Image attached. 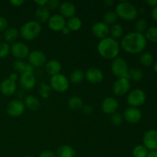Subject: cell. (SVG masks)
<instances>
[{
	"instance_id": "cell-47",
	"label": "cell",
	"mask_w": 157,
	"mask_h": 157,
	"mask_svg": "<svg viewBox=\"0 0 157 157\" xmlns=\"http://www.w3.org/2000/svg\"><path fill=\"white\" fill-rule=\"evenodd\" d=\"M48 0H37L35 1L34 2L36 5H38V7H41V6H46L48 4Z\"/></svg>"
},
{
	"instance_id": "cell-4",
	"label": "cell",
	"mask_w": 157,
	"mask_h": 157,
	"mask_svg": "<svg viewBox=\"0 0 157 157\" xmlns=\"http://www.w3.org/2000/svg\"><path fill=\"white\" fill-rule=\"evenodd\" d=\"M41 32V25L36 20H31L25 23L19 30V35L25 41L36 39Z\"/></svg>"
},
{
	"instance_id": "cell-48",
	"label": "cell",
	"mask_w": 157,
	"mask_h": 157,
	"mask_svg": "<svg viewBox=\"0 0 157 157\" xmlns=\"http://www.w3.org/2000/svg\"><path fill=\"white\" fill-rule=\"evenodd\" d=\"M145 3L147 5H148L149 6H151V7L154 8L157 6V0H147L145 2Z\"/></svg>"
},
{
	"instance_id": "cell-24",
	"label": "cell",
	"mask_w": 157,
	"mask_h": 157,
	"mask_svg": "<svg viewBox=\"0 0 157 157\" xmlns=\"http://www.w3.org/2000/svg\"><path fill=\"white\" fill-rule=\"evenodd\" d=\"M18 35H19V31L16 29V28L11 27L8 28L6 31L4 32V35H3V38H4L5 41L9 43H15L16 40L18 39Z\"/></svg>"
},
{
	"instance_id": "cell-20",
	"label": "cell",
	"mask_w": 157,
	"mask_h": 157,
	"mask_svg": "<svg viewBox=\"0 0 157 157\" xmlns=\"http://www.w3.org/2000/svg\"><path fill=\"white\" fill-rule=\"evenodd\" d=\"M60 15L64 18H70L75 16L76 13V7L75 4L71 2H64L61 3L59 6Z\"/></svg>"
},
{
	"instance_id": "cell-2",
	"label": "cell",
	"mask_w": 157,
	"mask_h": 157,
	"mask_svg": "<svg viewBox=\"0 0 157 157\" xmlns=\"http://www.w3.org/2000/svg\"><path fill=\"white\" fill-rule=\"evenodd\" d=\"M98 52L103 58L113 61L119 55L120 44L117 40L108 36L100 40L98 44Z\"/></svg>"
},
{
	"instance_id": "cell-22",
	"label": "cell",
	"mask_w": 157,
	"mask_h": 157,
	"mask_svg": "<svg viewBox=\"0 0 157 157\" xmlns=\"http://www.w3.org/2000/svg\"><path fill=\"white\" fill-rule=\"evenodd\" d=\"M35 15L37 19L36 21H38L40 24L48 22L49 18L51 17L50 10L46 6L38 7L36 9V10H35Z\"/></svg>"
},
{
	"instance_id": "cell-37",
	"label": "cell",
	"mask_w": 157,
	"mask_h": 157,
	"mask_svg": "<svg viewBox=\"0 0 157 157\" xmlns=\"http://www.w3.org/2000/svg\"><path fill=\"white\" fill-rule=\"evenodd\" d=\"M10 53V46L6 41H0V59L6 58Z\"/></svg>"
},
{
	"instance_id": "cell-3",
	"label": "cell",
	"mask_w": 157,
	"mask_h": 157,
	"mask_svg": "<svg viewBox=\"0 0 157 157\" xmlns=\"http://www.w3.org/2000/svg\"><path fill=\"white\" fill-rule=\"evenodd\" d=\"M118 18L124 21H133L138 16V10L136 6L130 2L123 1L118 3L115 9Z\"/></svg>"
},
{
	"instance_id": "cell-8",
	"label": "cell",
	"mask_w": 157,
	"mask_h": 157,
	"mask_svg": "<svg viewBox=\"0 0 157 157\" xmlns=\"http://www.w3.org/2000/svg\"><path fill=\"white\" fill-rule=\"evenodd\" d=\"M25 106L24 101L21 100L15 99L9 101L6 106V113L12 117H18L25 113Z\"/></svg>"
},
{
	"instance_id": "cell-12",
	"label": "cell",
	"mask_w": 157,
	"mask_h": 157,
	"mask_svg": "<svg viewBox=\"0 0 157 157\" xmlns=\"http://www.w3.org/2000/svg\"><path fill=\"white\" fill-rule=\"evenodd\" d=\"M143 145L148 150H157V130H149L143 137Z\"/></svg>"
},
{
	"instance_id": "cell-29",
	"label": "cell",
	"mask_w": 157,
	"mask_h": 157,
	"mask_svg": "<svg viewBox=\"0 0 157 157\" xmlns=\"http://www.w3.org/2000/svg\"><path fill=\"white\" fill-rule=\"evenodd\" d=\"M84 78H85L84 72L82 70H80V69H76V70L73 71L71 72L69 81H70V82L73 83V84H78L82 82Z\"/></svg>"
},
{
	"instance_id": "cell-17",
	"label": "cell",
	"mask_w": 157,
	"mask_h": 157,
	"mask_svg": "<svg viewBox=\"0 0 157 157\" xmlns=\"http://www.w3.org/2000/svg\"><path fill=\"white\" fill-rule=\"evenodd\" d=\"M48 25L51 30L54 32H61L66 26V19L60 14H55L49 18Z\"/></svg>"
},
{
	"instance_id": "cell-7",
	"label": "cell",
	"mask_w": 157,
	"mask_h": 157,
	"mask_svg": "<svg viewBox=\"0 0 157 157\" xmlns=\"http://www.w3.org/2000/svg\"><path fill=\"white\" fill-rule=\"evenodd\" d=\"M147 100L146 93L142 89L136 88L129 92L127 95V102L130 107L138 108L140 106L144 105Z\"/></svg>"
},
{
	"instance_id": "cell-43",
	"label": "cell",
	"mask_w": 157,
	"mask_h": 157,
	"mask_svg": "<svg viewBox=\"0 0 157 157\" xmlns=\"http://www.w3.org/2000/svg\"><path fill=\"white\" fill-rule=\"evenodd\" d=\"M81 110H82L83 113H85V114H90L93 112V107L90 105H84V104Z\"/></svg>"
},
{
	"instance_id": "cell-38",
	"label": "cell",
	"mask_w": 157,
	"mask_h": 157,
	"mask_svg": "<svg viewBox=\"0 0 157 157\" xmlns=\"http://www.w3.org/2000/svg\"><path fill=\"white\" fill-rule=\"evenodd\" d=\"M51 90L52 89H51L50 86L48 85L47 84H45V83L41 84L39 87V94L41 98H44V99L48 98L51 93Z\"/></svg>"
},
{
	"instance_id": "cell-41",
	"label": "cell",
	"mask_w": 157,
	"mask_h": 157,
	"mask_svg": "<svg viewBox=\"0 0 157 157\" xmlns=\"http://www.w3.org/2000/svg\"><path fill=\"white\" fill-rule=\"evenodd\" d=\"M8 29V21L5 17L0 16V32H5Z\"/></svg>"
},
{
	"instance_id": "cell-52",
	"label": "cell",
	"mask_w": 157,
	"mask_h": 157,
	"mask_svg": "<svg viewBox=\"0 0 157 157\" xmlns=\"http://www.w3.org/2000/svg\"><path fill=\"white\" fill-rule=\"evenodd\" d=\"M147 157H157V150L149 152L148 155H147Z\"/></svg>"
},
{
	"instance_id": "cell-36",
	"label": "cell",
	"mask_w": 157,
	"mask_h": 157,
	"mask_svg": "<svg viewBox=\"0 0 157 157\" xmlns=\"http://www.w3.org/2000/svg\"><path fill=\"white\" fill-rule=\"evenodd\" d=\"M26 65H27V63L25 62L23 60H16L13 63V68L16 73L22 74L25 72Z\"/></svg>"
},
{
	"instance_id": "cell-32",
	"label": "cell",
	"mask_w": 157,
	"mask_h": 157,
	"mask_svg": "<svg viewBox=\"0 0 157 157\" xmlns=\"http://www.w3.org/2000/svg\"><path fill=\"white\" fill-rule=\"evenodd\" d=\"M148 153L149 150L143 144L136 145L132 151L133 157H147Z\"/></svg>"
},
{
	"instance_id": "cell-39",
	"label": "cell",
	"mask_w": 157,
	"mask_h": 157,
	"mask_svg": "<svg viewBox=\"0 0 157 157\" xmlns=\"http://www.w3.org/2000/svg\"><path fill=\"white\" fill-rule=\"evenodd\" d=\"M123 121H124V117H123V115H121L120 113L116 112V113L111 114V117H110V122L112 123L113 125H121L123 123Z\"/></svg>"
},
{
	"instance_id": "cell-15",
	"label": "cell",
	"mask_w": 157,
	"mask_h": 157,
	"mask_svg": "<svg viewBox=\"0 0 157 157\" xmlns=\"http://www.w3.org/2000/svg\"><path fill=\"white\" fill-rule=\"evenodd\" d=\"M19 84L23 90H32L36 84V78L34 73L24 72L21 74L19 78Z\"/></svg>"
},
{
	"instance_id": "cell-45",
	"label": "cell",
	"mask_w": 157,
	"mask_h": 157,
	"mask_svg": "<svg viewBox=\"0 0 157 157\" xmlns=\"http://www.w3.org/2000/svg\"><path fill=\"white\" fill-rule=\"evenodd\" d=\"M9 78V79H10L11 81H14V82H16L18 79V73H16V72H12V73H11L10 75H9V78Z\"/></svg>"
},
{
	"instance_id": "cell-40",
	"label": "cell",
	"mask_w": 157,
	"mask_h": 157,
	"mask_svg": "<svg viewBox=\"0 0 157 157\" xmlns=\"http://www.w3.org/2000/svg\"><path fill=\"white\" fill-rule=\"evenodd\" d=\"M60 2L58 0H49L48 2V4L46 7L49 9V10H56L57 9H59L60 6Z\"/></svg>"
},
{
	"instance_id": "cell-28",
	"label": "cell",
	"mask_w": 157,
	"mask_h": 157,
	"mask_svg": "<svg viewBox=\"0 0 157 157\" xmlns=\"http://www.w3.org/2000/svg\"><path fill=\"white\" fill-rule=\"evenodd\" d=\"M124 34V28L119 23H115L112 25L110 27V33L109 35H110V38L117 40L118 38H121Z\"/></svg>"
},
{
	"instance_id": "cell-34",
	"label": "cell",
	"mask_w": 157,
	"mask_h": 157,
	"mask_svg": "<svg viewBox=\"0 0 157 157\" xmlns=\"http://www.w3.org/2000/svg\"><path fill=\"white\" fill-rule=\"evenodd\" d=\"M117 15L115 11H108L105 13V15H104V18H103V20H104V22L105 24H107V25H113L116 23L117 20Z\"/></svg>"
},
{
	"instance_id": "cell-19",
	"label": "cell",
	"mask_w": 157,
	"mask_h": 157,
	"mask_svg": "<svg viewBox=\"0 0 157 157\" xmlns=\"http://www.w3.org/2000/svg\"><path fill=\"white\" fill-rule=\"evenodd\" d=\"M17 90L16 82L11 81L9 78H6L0 83V92L4 96L13 95Z\"/></svg>"
},
{
	"instance_id": "cell-50",
	"label": "cell",
	"mask_w": 157,
	"mask_h": 157,
	"mask_svg": "<svg viewBox=\"0 0 157 157\" xmlns=\"http://www.w3.org/2000/svg\"><path fill=\"white\" fill-rule=\"evenodd\" d=\"M35 71V67L31 65L29 62L27 63V65H26V69L25 72H29V73H34Z\"/></svg>"
},
{
	"instance_id": "cell-13",
	"label": "cell",
	"mask_w": 157,
	"mask_h": 157,
	"mask_svg": "<svg viewBox=\"0 0 157 157\" xmlns=\"http://www.w3.org/2000/svg\"><path fill=\"white\" fill-rule=\"evenodd\" d=\"M101 110L106 114H113L116 113L119 107V102L114 97H107L101 103Z\"/></svg>"
},
{
	"instance_id": "cell-53",
	"label": "cell",
	"mask_w": 157,
	"mask_h": 157,
	"mask_svg": "<svg viewBox=\"0 0 157 157\" xmlns=\"http://www.w3.org/2000/svg\"><path fill=\"white\" fill-rule=\"evenodd\" d=\"M104 3L106 6H111L112 5H113L114 2H113V0H105L104 2Z\"/></svg>"
},
{
	"instance_id": "cell-26",
	"label": "cell",
	"mask_w": 157,
	"mask_h": 157,
	"mask_svg": "<svg viewBox=\"0 0 157 157\" xmlns=\"http://www.w3.org/2000/svg\"><path fill=\"white\" fill-rule=\"evenodd\" d=\"M67 106L72 110H80L84 106L82 99L78 96H72L67 101Z\"/></svg>"
},
{
	"instance_id": "cell-1",
	"label": "cell",
	"mask_w": 157,
	"mask_h": 157,
	"mask_svg": "<svg viewBox=\"0 0 157 157\" xmlns=\"http://www.w3.org/2000/svg\"><path fill=\"white\" fill-rule=\"evenodd\" d=\"M147 45L144 34L133 32L124 35L121 39V46L125 52L132 55L142 53Z\"/></svg>"
},
{
	"instance_id": "cell-54",
	"label": "cell",
	"mask_w": 157,
	"mask_h": 157,
	"mask_svg": "<svg viewBox=\"0 0 157 157\" xmlns=\"http://www.w3.org/2000/svg\"><path fill=\"white\" fill-rule=\"evenodd\" d=\"M153 68H154V71L157 74V60L156 61H155L154 63V66H153Z\"/></svg>"
},
{
	"instance_id": "cell-27",
	"label": "cell",
	"mask_w": 157,
	"mask_h": 157,
	"mask_svg": "<svg viewBox=\"0 0 157 157\" xmlns=\"http://www.w3.org/2000/svg\"><path fill=\"white\" fill-rule=\"evenodd\" d=\"M66 26L69 28L71 32H77L80 30L82 26V21L81 18L77 16H73L71 18H68L67 21H66Z\"/></svg>"
},
{
	"instance_id": "cell-21",
	"label": "cell",
	"mask_w": 157,
	"mask_h": 157,
	"mask_svg": "<svg viewBox=\"0 0 157 157\" xmlns=\"http://www.w3.org/2000/svg\"><path fill=\"white\" fill-rule=\"evenodd\" d=\"M44 69L49 75L54 76V75L60 74L61 71V64L58 60H50L46 62Z\"/></svg>"
},
{
	"instance_id": "cell-14",
	"label": "cell",
	"mask_w": 157,
	"mask_h": 157,
	"mask_svg": "<svg viewBox=\"0 0 157 157\" xmlns=\"http://www.w3.org/2000/svg\"><path fill=\"white\" fill-rule=\"evenodd\" d=\"M124 119L130 124H136L141 121L142 113L140 110L136 107H130L124 110Z\"/></svg>"
},
{
	"instance_id": "cell-18",
	"label": "cell",
	"mask_w": 157,
	"mask_h": 157,
	"mask_svg": "<svg viewBox=\"0 0 157 157\" xmlns=\"http://www.w3.org/2000/svg\"><path fill=\"white\" fill-rule=\"evenodd\" d=\"M87 81L91 84H99L104 80V73L101 70L97 67H90L84 73Z\"/></svg>"
},
{
	"instance_id": "cell-31",
	"label": "cell",
	"mask_w": 157,
	"mask_h": 157,
	"mask_svg": "<svg viewBox=\"0 0 157 157\" xmlns=\"http://www.w3.org/2000/svg\"><path fill=\"white\" fill-rule=\"evenodd\" d=\"M145 38L147 41L153 43H157V26H151L145 32Z\"/></svg>"
},
{
	"instance_id": "cell-42",
	"label": "cell",
	"mask_w": 157,
	"mask_h": 157,
	"mask_svg": "<svg viewBox=\"0 0 157 157\" xmlns=\"http://www.w3.org/2000/svg\"><path fill=\"white\" fill-rule=\"evenodd\" d=\"M38 157H57V156L53 151L49 150H46L41 152Z\"/></svg>"
},
{
	"instance_id": "cell-10",
	"label": "cell",
	"mask_w": 157,
	"mask_h": 157,
	"mask_svg": "<svg viewBox=\"0 0 157 157\" xmlns=\"http://www.w3.org/2000/svg\"><path fill=\"white\" fill-rule=\"evenodd\" d=\"M130 80L127 78H117L112 86L113 93L117 97L124 96L130 91Z\"/></svg>"
},
{
	"instance_id": "cell-16",
	"label": "cell",
	"mask_w": 157,
	"mask_h": 157,
	"mask_svg": "<svg viewBox=\"0 0 157 157\" xmlns=\"http://www.w3.org/2000/svg\"><path fill=\"white\" fill-rule=\"evenodd\" d=\"M91 32L96 38L100 40L108 37L110 33V27L104 21L95 22L91 27Z\"/></svg>"
},
{
	"instance_id": "cell-56",
	"label": "cell",
	"mask_w": 157,
	"mask_h": 157,
	"mask_svg": "<svg viewBox=\"0 0 157 157\" xmlns=\"http://www.w3.org/2000/svg\"><path fill=\"white\" fill-rule=\"evenodd\" d=\"M1 39H2V36H1V35H0V41H2Z\"/></svg>"
},
{
	"instance_id": "cell-49",
	"label": "cell",
	"mask_w": 157,
	"mask_h": 157,
	"mask_svg": "<svg viewBox=\"0 0 157 157\" xmlns=\"http://www.w3.org/2000/svg\"><path fill=\"white\" fill-rule=\"evenodd\" d=\"M151 16L153 19L157 22V6L156 7L153 8V10H152L151 12Z\"/></svg>"
},
{
	"instance_id": "cell-51",
	"label": "cell",
	"mask_w": 157,
	"mask_h": 157,
	"mask_svg": "<svg viewBox=\"0 0 157 157\" xmlns=\"http://www.w3.org/2000/svg\"><path fill=\"white\" fill-rule=\"evenodd\" d=\"M61 32H62V33L64 34V35H68V34H70V32H71V31L69 29L68 27H67V26H65V27H64V29L61 30Z\"/></svg>"
},
{
	"instance_id": "cell-55",
	"label": "cell",
	"mask_w": 157,
	"mask_h": 157,
	"mask_svg": "<svg viewBox=\"0 0 157 157\" xmlns=\"http://www.w3.org/2000/svg\"><path fill=\"white\" fill-rule=\"evenodd\" d=\"M25 157H35V156H29V155H28V156H25Z\"/></svg>"
},
{
	"instance_id": "cell-35",
	"label": "cell",
	"mask_w": 157,
	"mask_h": 157,
	"mask_svg": "<svg viewBox=\"0 0 157 157\" xmlns=\"http://www.w3.org/2000/svg\"><path fill=\"white\" fill-rule=\"evenodd\" d=\"M135 32H138V33L144 34V32L147 31V22L145 19L144 18H140L136 21L135 23Z\"/></svg>"
},
{
	"instance_id": "cell-30",
	"label": "cell",
	"mask_w": 157,
	"mask_h": 157,
	"mask_svg": "<svg viewBox=\"0 0 157 157\" xmlns=\"http://www.w3.org/2000/svg\"><path fill=\"white\" fill-rule=\"evenodd\" d=\"M140 63L144 67H149L151 66L154 62V58L153 55L150 52H144L140 55L139 58Z\"/></svg>"
},
{
	"instance_id": "cell-46",
	"label": "cell",
	"mask_w": 157,
	"mask_h": 157,
	"mask_svg": "<svg viewBox=\"0 0 157 157\" xmlns=\"http://www.w3.org/2000/svg\"><path fill=\"white\" fill-rule=\"evenodd\" d=\"M15 95H16V98L18 100H21V101H22V98H24L25 99V93L22 91V90H16V92H15Z\"/></svg>"
},
{
	"instance_id": "cell-33",
	"label": "cell",
	"mask_w": 157,
	"mask_h": 157,
	"mask_svg": "<svg viewBox=\"0 0 157 157\" xmlns=\"http://www.w3.org/2000/svg\"><path fill=\"white\" fill-rule=\"evenodd\" d=\"M144 74L141 69L133 67L129 70V77L130 79H132L134 81H140L144 78Z\"/></svg>"
},
{
	"instance_id": "cell-23",
	"label": "cell",
	"mask_w": 157,
	"mask_h": 157,
	"mask_svg": "<svg viewBox=\"0 0 157 157\" xmlns=\"http://www.w3.org/2000/svg\"><path fill=\"white\" fill-rule=\"evenodd\" d=\"M24 104L25 108L31 111H37L40 108V101L34 95H28L25 98Z\"/></svg>"
},
{
	"instance_id": "cell-9",
	"label": "cell",
	"mask_w": 157,
	"mask_h": 157,
	"mask_svg": "<svg viewBox=\"0 0 157 157\" xmlns=\"http://www.w3.org/2000/svg\"><path fill=\"white\" fill-rule=\"evenodd\" d=\"M10 52L17 60H23L28 58L30 51L27 44L21 41H15L10 47Z\"/></svg>"
},
{
	"instance_id": "cell-44",
	"label": "cell",
	"mask_w": 157,
	"mask_h": 157,
	"mask_svg": "<svg viewBox=\"0 0 157 157\" xmlns=\"http://www.w3.org/2000/svg\"><path fill=\"white\" fill-rule=\"evenodd\" d=\"M24 3L25 1H23V0H12V1H10V4L14 7H19Z\"/></svg>"
},
{
	"instance_id": "cell-25",
	"label": "cell",
	"mask_w": 157,
	"mask_h": 157,
	"mask_svg": "<svg viewBox=\"0 0 157 157\" xmlns=\"http://www.w3.org/2000/svg\"><path fill=\"white\" fill-rule=\"evenodd\" d=\"M57 157H76L75 149L69 145H62L58 147L56 153Z\"/></svg>"
},
{
	"instance_id": "cell-6",
	"label": "cell",
	"mask_w": 157,
	"mask_h": 157,
	"mask_svg": "<svg viewBox=\"0 0 157 157\" xmlns=\"http://www.w3.org/2000/svg\"><path fill=\"white\" fill-rule=\"evenodd\" d=\"M49 86H50L51 89L54 90L55 91L63 93L69 88L70 81L67 79V77L60 73L51 77Z\"/></svg>"
},
{
	"instance_id": "cell-11",
	"label": "cell",
	"mask_w": 157,
	"mask_h": 157,
	"mask_svg": "<svg viewBox=\"0 0 157 157\" xmlns=\"http://www.w3.org/2000/svg\"><path fill=\"white\" fill-rule=\"evenodd\" d=\"M29 63L34 67H41L45 65L47 57L45 54L39 50H34L29 53L28 56Z\"/></svg>"
},
{
	"instance_id": "cell-5",
	"label": "cell",
	"mask_w": 157,
	"mask_h": 157,
	"mask_svg": "<svg viewBox=\"0 0 157 157\" xmlns=\"http://www.w3.org/2000/svg\"><path fill=\"white\" fill-rule=\"evenodd\" d=\"M128 64L125 59L117 57L111 62V71L117 78H127L130 80L129 77Z\"/></svg>"
}]
</instances>
